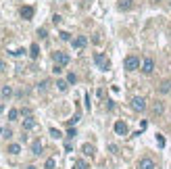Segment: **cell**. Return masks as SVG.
Segmentation results:
<instances>
[{
    "mask_svg": "<svg viewBox=\"0 0 171 169\" xmlns=\"http://www.w3.org/2000/svg\"><path fill=\"white\" fill-rule=\"evenodd\" d=\"M52 73H56V75L63 73V67H61V65H55V67H52Z\"/></svg>",
    "mask_w": 171,
    "mask_h": 169,
    "instance_id": "cell-29",
    "label": "cell"
},
{
    "mask_svg": "<svg viewBox=\"0 0 171 169\" xmlns=\"http://www.w3.org/2000/svg\"><path fill=\"white\" fill-rule=\"evenodd\" d=\"M19 115H21V113L17 111V109H11V111H8V119H11V121H17V117H19Z\"/></svg>",
    "mask_w": 171,
    "mask_h": 169,
    "instance_id": "cell-19",
    "label": "cell"
},
{
    "mask_svg": "<svg viewBox=\"0 0 171 169\" xmlns=\"http://www.w3.org/2000/svg\"><path fill=\"white\" fill-rule=\"evenodd\" d=\"M138 169H157V163L152 161L150 157H144V159H140V163H138Z\"/></svg>",
    "mask_w": 171,
    "mask_h": 169,
    "instance_id": "cell-8",
    "label": "cell"
},
{
    "mask_svg": "<svg viewBox=\"0 0 171 169\" xmlns=\"http://www.w3.org/2000/svg\"><path fill=\"white\" fill-rule=\"evenodd\" d=\"M50 136H52V138H56V140H59V138H61V132H59V129H56V127H50Z\"/></svg>",
    "mask_w": 171,
    "mask_h": 169,
    "instance_id": "cell-23",
    "label": "cell"
},
{
    "mask_svg": "<svg viewBox=\"0 0 171 169\" xmlns=\"http://www.w3.org/2000/svg\"><path fill=\"white\" fill-rule=\"evenodd\" d=\"M169 90H171V82L169 79H163V82L159 84V92H161V94H167Z\"/></svg>",
    "mask_w": 171,
    "mask_h": 169,
    "instance_id": "cell-14",
    "label": "cell"
},
{
    "mask_svg": "<svg viewBox=\"0 0 171 169\" xmlns=\"http://www.w3.org/2000/svg\"><path fill=\"white\" fill-rule=\"evenodd\" d=\"M94 63H96V67H98L100 71H109V69H111L109 56L102 54V52H94Z\"/></svg>",
    "mask_w": 171,
    "mask_h": 169,
    "instance_id": "cell-1",
    "label": "cell"
},
{
    "mask_svg": "<svg viewBox=\"0 0 171 169\" xmlns=\"http://www.w3.org/2000/svg\"><path fill=\"white\" fill-rule=\"evenodd\" d=\"M140 65H142V61H140L136 54L125 56V61H123V67H125L127 71H138V69H140Z\"/></svg>",
    "mask_w": 171,
    "mask_h": 169,
    "instance_id": "cell-2",
    "label": "cell"
},
{
    "mask_svg": "<svg viewBox=\"0 0 171 169\" xmlns=\"http://www.w3.org/2000/svg\"><path fill=\"white\" fill-rule=\"evenodd\" d=\"M55 165H56V161L50 157V159H46V165H44V167H46V169H55Z\"/></svg>",
    "mask_w": 171,
    "mask_h": 169,
    "instance_id": "cell-22",
    "label": "cell"
},
{
    "mask_svg": "<svg viewBox=\"0 0 171 169\" xmlns=\"http://www.w3.org/2000/svg\"><path fill=\"white\" fill-rule=\"evenodd\" d=\"M46 88H48V79H44V82L38 86V90H46Z\"/></svg>",
    "mask_w": 171,
    "mask_h": 169,
    "instance_id": "cell-31",
    "label": "cell"
},
{
    "mask_svg": "<svg viewBox=\"0 0 171 169\" xmlns=\"http://www.w3.org/2000/svg\"><path fill=\"white\" fill-rule=\"evenodd\" d=\"M34 7H29V4H25V7H21V11H19V15L25 19V21H29V19H34Z\"/></svg>",
    "mask_w": 171,
    "mask_h": 169,
    "instance_id": "cell-9",
    "label": "cell"
},
{
    "mask_svg": "<svg viewBox=\"0 0 171 169\" xmlns=\"http://www.w3.org/2000/svg\"><path fill=\"white\" fill-rule=\"evenodd\" d=\"M56 88H59L61 92H67V88H69V82H65V79H59V82H56Z\"/></svg>",
    "mask_w": 171,
    "mask_h": 169,
    "instance_id": "cell-18",
    "label": "cell"
},
{
    "mask_svg": "<svg viewBox=\"0 0 171 169\" xmlns=\"http://www.w3.org/2000/svg\"><path fill=\"white\" fill-rule=\"evenodd\" d=\"M71 46H73L75 50H83L86 46H88V38H86V35H77V38L71 40Z\"/></svg>",
    "mask_w": 171,
    "mask_h": 169,
    "instance_id": "cell-5",
    "label": "cell"
},
{
    "mask_svg": "<svg viewBox=\"0 0 171 169\" xmlns=\"http://www.w3.org/2000/svg\"><path fill=\"white\" fill-rule=\"evenodd\" d=\"M77 132H75V127H69V132H67V138H75Z\"/></svg>",
    "mask_w": 171,
    "mask_h": 169,
    "instance_id": "cell-26",
    "label": "cell"
},
{
    "mask_svg": "<svg viewBox=\"0 0 171 169\" xmlns=\"http://www.w3.org/2000/svg\"><path fill=\"white\" fill-rule=\"evenodd\" d=\"M2 111H4V105H2V102H0V113H2Z\"/></svg>",
    "mask_w": 171,
    "mask_h": 169,
    "instance_id": "cell-35",
    "label": "cell"
},
{
    "mask_svg": "<svg viewBox=\"0 0 171 169\" xmlns=\"http://www.w3.org/2000/svg\"><path fill=\"white\" fill-rule=\"evenodd\" d=\"M157 142H159V144H161V146H165V138H163V136H161V134H157Z\"/></svg>",
    "mask_w": 171,
    "mask_h": 169,
    "instance_id": "cell-32",
    "label": "cell"
},
{
    "mask_svg": "<svg viewBox=\"0 0 171 169\" xmlns=\"http://www.w3.org/2000/svg\"><path fill=\"white\" fill-rule=\"evenodd\" d=\"M52 23L59 25V23H61V15H55V17H52Z\"/></svg>",
    "mask_w": 171,
    "mask_h": 169,
    "instance_id": "cell-33",
    "label": "cell"
},
{
    "mask_svg": "<svg viewBox=\"0 0 171 169\" xmlns=\"http://www.w3.org/2000/svg\"><path fill=\"white\" fill-rule=\"evenodd\" d=\"M0 71H7V65H4V61H0Z\"/></svg>",
    "mask_w": 171,
    "mask_h": 169,
    "instance_id": "cell-34",
    "label": "cell"
},
{
    "mask_svg": "<svg viewBox=\"0 0 171 169\" xmlns=\"http://www.w3.org/2000/svg\"><path fill=\"white\" fill-rule=\"evenodd\" d=\"M140 71H142L144 75H150L152 71H154V61H152L150 56H144L142 65H140Z\"/></svg>",
    "mask_w": 171,
    "mask_h": 169,
    "instance_id": "cell-3",
    "label": "cell"
},
{
    "mask_svg": "<svg viewBox=\"0 0 171 169\" xmlns=\"http://www.w3.org/2000/svg\"><path fill=\"white\" fill-rule=\"evenodd\" d=\"M23 52H25V50H23V48H17V50H13L11 54H13V56H21V54H23Z\"/></svg>",
    "mask_w": 171,
    "mask_h": 169,
    "instance_id": "cell-30",
    "label": "cell"
},
{
    "mask_svg": "<svg viewBox=\"0 0 171 169\" xmlns=\"http://www.w3.org/2000/svg\"><path fill=\"white\" fill-rule=\"evenodd\" d=\"M2 132H4V129H0V134H2Z\"/></svg>",
    "mask_w": 171,
    "mask_h": 169,
    "instance_id": "cell-37",
    "label": "cell"
},
{
    "mask_svg": "<svg viewBox=\"0 0 171 169\" xmlns=\"http://www.w3.org/2000/svg\"><path fill=\"white\" fill-rule=\"evenodd\" d=\"M29 56H31L34 61L40 56V46H38V44H31V46H29Z\"/></svg>",
    "mask_w": 171,
    "mask_h": 169,
    "instance_id": "cell-15",
    "label": "cell"
},
{
    "mask_svg": "<svg viewBox=\"0 0 171 169\" xmlns=\"http://www.w3.org/2000/svg\"><path fill=\"white\" fill-rule=\"evenodd\" d=\"M52 59H55V65H61V67H65V65H69V54L67 52H55L52 54Z\"/></svg>",
    "mask_w": 171,
    "mask_h": 169,
    "instance_id": "cell-6",
    "label": "cell"
},
{
    "mask_svg": "<svg viewBox=\"0 0 171 169\" xmlns=\"http://www.w3.org/2000/svg\"><path fill=\"white\" fill-rule=\"evenodd\" d=\"M42 150H44V146H42V142H40V140H34V142H31V153H34L36 157H40V155H42Z\"/></svg>",
    "mask_w": 171,
    "mask_h": 169,
    "instance_id": "cell-11",
    "label": "cell"
},
{
    "mask_svg": "<svg viewBox=\"0 0 171 169\" xmlns=\"http://www.w3.org/2000/svg\"><path fill=\"white\" fill-rule=\"evenodd\" d=\"M38 35H40V38H46V35H48L46 27H40V29H38Z\"/></svg>",
    "mask_w": 171,
    "mask_h": 169,
    "instance_id": "cell-27",
    "label": "cell"
},
{
    "mask_svg": "<svg viewBox=\"0 0 171 169\" xmlns=\"http://www.w3.org/2000/svg\"><path fill=\"white\" fill-rule=\"evenodd\" d=\"M82 153L86 157H90V159H92V157H94V153H96V148L92 146V144H83V146H82Z\"/></svg>",
    "mask_w": 171,
    "mask_h": 169,
    "instance_id": "cell-13",
    "label": "cell"
},
{
    "mask_svg": "<svg viewBox=\"0 0 171 169\" xmlns=\"http://www.w3.org/2000/svg\"><path fill=\"white\" fill-rule=\"evenodd\" d=\"M131 109L136 113H142L144 109H146V98H144V96H134V98H131Z\"/></svg>",
    "mask_w": 171,
    "mask_h": 169,
    "instance_id": "cell-4",
    "label": "cell"
},
{
    "mask_svg": "<svg viewBox=\"0 0 171 169\" xmlns=\"http://www.w3.org/2000/svg\"><path fill=\"white\" fill-rule=\"evenodd\" d=\"M113 129H115V134H119V136H127V123H125L123 119H117Z\"/></svg>",
    "mask_w": 171,
    "mask_h": 169,
    "instance_id": "cell-7",
    "label": "cell"
},
{
    "mask_svg": "<svg viewBox=\"0 0 171 169\" xmlns=\"http://www.w3.org/2000/svg\"><path fill=\"white\" fill-rule=\"evenodd\" d=\"M21 115H23V117H31V111H29V109H21Z\"/></svg>",
    "mask_w": 171,
    "mask_h": 169,
    "instance_id": "cell-28",
    "label": "cell"
},
{
    "mask_svg": "<svg viewBox=\"0 0 171 169\" xmlns=\"http://www.w3.org/2000/svg\"><path fill=\"white\" fill-rule=\"evenodd\" d=\"M0 94H2V98H11L13 96V88L11 86H2L0 88Z\"/></svg>",
    "mask_w": 171,
    "mask_h": 169,
    "instance_id": "cell-17",
    "label": "cell"
},
{
    "mask_svg": "<svg viewBox=\"0 0 171 169\" xmlns=\"http://www.w3.org/2000/svg\"><path fill=\"white\" fill-rule=\"evenodd\" d=\"M7 153H11V155H19V153H21V144H17V142H13V144H8Z\"/></svg>",
    "mask_w": 171,
    "mask_h": 169,
    "instance_id": "cell-16",
    "label": "cell"
},
{
    "mask_svg": "<svg viewBox=\"0 0 171 169\" xmlns=\"http://www.w3.org/2000/svg\"><path fill=\"white\" fill-rule=\"evenodd\" d=\"M67 82H69V84H75V82H77V75H75V73H69V75H67Z\"/></svg>",
    "mask_w": 171,
    "mask_h": 169,
    "instance_id": "cell-24",
    "label": "cell"
},
{
    "mask_svg": "<svg viewBox=\"0 0 171 169\" xmlns=\"http://www.w3.org/2000/svg\"><path fill=\"white\" fill-rule=\"evenodd\" d=\"M27 169H38V167H36V165H29V167Z\"/></svg>",
    "mask_w": 171,
    "mask_h": 169,
    "instance_id": "cell-36",
    "label": "cell"
},
{
    "mask_svg": "<svg viewBox=\"0 0 171 169\" xmlns=\"http://www.w3.org/2000/svg\"><path fill=\"white\" fill-rule=\"evenodd\" d=\"M152 111H154V115H159V113H163V105H161V102H157V105H154V109H152Z\"/></svg>",
    "mask_w": 171,
    "mask_h": 169,
    "instance_id": "cell-25",
    "label": "cell"
},
{
    "mask_svg": "<svg viewBox=\"0 0 171 169\" xmlns=\"http://www.w3.org/2000/svg\"><path fill=\"white\" fill-rule=\"evenodd\" d=\"M119 11H131L134 8V0H119Z\"/></svg>",
    "mask_w": 171,
    "mask_h": 169,
    "instance_id": "cell-12",
    "label": "cell"
},
{
    "mask_svg": "<svg viewBox=\"0 0 171 169\" xmlns=\"http://www.w3.org/2000/svg\"><path fill=\"white\" fill-rule=\"evenodd\" d=\"M75 169H88V163L83 161V159H77L75 161Z\"/></svg>",
    "mask_w": 171,
    "mask_h": 169,
    "instance_id": "cell-20",
    "label": "cell"
},
{
    "mask_svg": "<svg viewBox=\"0 0 171 169\" xmlns=\"http://www.w3.org/2000/svg\"><path fill=\"white\" fill-rule=\"evenodd\" d=\"M59 38H61L63 42H71V34H69V31H61V34H59Z\"/></svg>",
    "mask_w": 171,
    "mask_h": 169,
    "instance_id": "cell-21",
    "label": "cell"
},
{
    "mask_svg": "<svg viewBox=\"0 0 171 169\" xmlns=\"http://www.w3.org/2000/svg\"><path fill=\"white\" fill-rule=\"evenodd\" d=\"M36 127H38V123H36L34 117H25V119H23V132H31Z\"/></svg>",
    "mask_w": 171,
    "mask_h": 169,
    "instance_id": "cell-10",
    "label": "cell"
}]
</instances>
